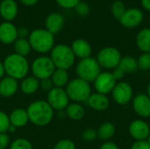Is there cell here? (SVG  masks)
<instances>
[{"label": "cell", "instance_id": "cell-1", "mask_svg": "<svg viewBox=\"0 0 150 149\" xmlns=\"http://www.w3.org/2000/svg\"><path fill=\"white\" fill-rule=\"evenodd\" d=\"M29 121L38 126L48 125L54 118V110L47 101L37 100L31 103L26 109Z\"/></svg>", "mask_w": 150, "mask_h": 149}, {"label": "cell", "instance_id": "cell-2", "mask_svg": "<svg viewBox=\"0 0 150 149\" xmlns=\"http://www.w3.org/2000/svg\"><path fill=\"white\" fill-rule=\"evenodd\" d=\"M3 63L7 76L14 78L17 81L27 76L30 66L25 57L13 53L7 55Z\"/></svg>", "mask_w": 150, "mask_h": 149}, {"label": "cell", "instance_id": "cell-3", "mask_svg": "<svg viewBox=\"0 0 150 149\" xmlns=\"http://www.w3.org/2000/svg\"><path fill=\"white\" fill-rule=\"evenodd\" d=\"M28 41L32 49L37 53L46 54L54 47V36L47 29H35L28 36Z\"/></svg>", "mask_w": 150, "mask_h": 149}, {"label": "cell", "instance_id": "cell-4", "mask_svg": "<svg viewBox=\"0 0 150 149\" xmlns=\"http://www.w3.org/2000/svg\"><path fill=\"white\" fill-rule=\"evenodd\" d=\"M50 58L56 68L68 70L76 61V56L71 47L65 44H58L51 50Z\"/></svg>", "mask_w": 150, "mask_h": 149}, {"label": "cell", "instance_id": "cell-5", "mask_svg": "<svg viewBox=\"0 0 150 149\" xmlns=\"http://www.w3.org/2000/svg\"><path fill=\"white\" fill-rule=\"evenodd\" d=\"M65 90L69 100H72L75 103L87 101L91 94V87L90 83L78 77L70 80L67 84Z\"/></svg>", "mask_w": 150, "mask_h": 149}, {"label": "cell", "instance_id": "cell-6", "mask_svg": "<svg viewBox=\"0 0 150 149\" xmlns=\"http://www.w3.org/2000/svg\"><path fill=\"white\" fill-rule=\"evenodd\" d=\"M76 72L78 78L90 83H93L98 76L101 73V68L93 57L82 59L78 61Z\"/></svg>", "mask_w": 150, "mask_h": 149}, {"label": "cell", "instance_id": "cell-7", "mask_svg": "<svg viewBox=\"0 0 150 149\" xmlns=\"http://www.w3.org/2000/svg\"><path fill=\"white\" fill-rule=\"evenodd\" d=\"M122 58L120 51L114 47H105L98 53L97 61L101 68L114 69L118 67Z\"/></svg>", "mask_w": 150, "mask_h": 149}, {"label": "cell", "instance_id": "cell-8", "mask_svg": "<svg viewBox=\"0 0 150 149\" xmlns=\"http://www.w3.org/2000/svg\"><path fill=\"white\" fill-rule=\"evenodd\" d=\"M55 68L51 58L47 56H40L36 58L31 65L32 73L38 80L50 78Z\"/></svg>", "mask_w": 150, "mask_h": 149}, {"label": "cell", "instance_id": "cell-9", "mask_svg": "<svg viewBox=\"0 0 150 149\" xmlns=\"http://www.w3.org/2000/svg\"><path fill=\"white\" fill-rule=\"evenodd\" d=\"M111 94L113 101L120 105H126L134 98V90L132 86L130 83L124 81L117 83Z\"/></svg>", "mask_w": 150, "mask_h": 149}, {"label": "cell", "instance_id": "cell-10", "mask_svg": "<svg viewBox=\"0 0 150 149\" xmlns=\"http://www.w3.org/2000/svg\"><path fill=\"white\" fill-rule=\"evenodd\" d=\"M47 102L52 107L53 110L58 112L63 111L69 104V98L66 90L63 88L54 87L51 90L47 92Z\"/></svg>", "mask_w": 150, "mask_h": 149}, {"label": "cell", "instance_id": "cell-11", "mask_svg": "<svg viewBox=\"0 0 150 149\" xmlns=\"http://www.w3.org/2000/svg\"><path fill=\"white\" fill-rule=\"evenodd\" d=\"M117 83L118 82L112 76V72L109 71H104V72L101 71V73L98 76V77L93 82L96 92L106 96L109 93H112Z\"/></svg>", "mask_w": 150, "mask_h": 149}, {"label": "cell", "instance_id": "cell-12", "mask_svg": "<svg viewBox=\"0 0 150 149\" xmlns=\"http://www.w3.org/2000/svg\"><path fill=\"white\" fill-rule=\"evenodd\" d=\"M144 18V14L142 10L138 8L127 9L122 18L120 19V23L126 28H135L139 26Z\"/></svg>", "mask_w": 150, "mask_h": 149}, {"label": "cell", "instance_id": "cell-13", "mask_svg": "<svg viewBox=\"0 0 150 149\" xmlns=\"http://www.w3.org/2000/svg\"><path fill=\"white\" fill-rule=\"evenodd\" d=\"M128 131L134 140L146 141L150 133V126L142 119H135L130 123Z\"/></svg>", "mask_w": 150, "mask_h": 149}, {"label": "cell", "instance_id": "cell-14", "mask_svg": "<svg viewBox=\"0 0 150 149\" xmlns=\"http://www.w3.org/2000/svg\"><path fill=\"white\" fill-rule=\"evenodd\" d=\"M132 106L134 112L141 118L150 117V98L147 94L141 93L132 100Z\"/></svg>", "mask_w": 150, "mask_h": 149}, {"label": "cell", "instance_id": "cell-15", "mask_svg": "<svg viewBox=\"0 0 150 149\" xmlns=\"http://www.w3.org/2000/svg\"><path fill=\"white\" fill-rule=\"evenodd\" d=\"M18 39V28L11 23L4 21L0 24V41L9 45Z\"/></svg>", "mask_w": 150, "mask_h": 149}, {"label": "cell", "instance_id": "cell-16", "mask_svg": "<svg viewBox=\"0 0 150 149\" xmlns=\"http://www.w3.org/2000/svg\"><path fill=\"white\" fill-rule=\"evenodd\" d=\"M86 102L92 110L97 112L105 111L110 106V99L108 97L98 92L91 93Z\"/></svg>", "mask_w": 150, "mask_h": 149}, {"label": "cell", "instance_id": "cell-17", "mask_svg": "<svg viewBox=\"0 0 150 149\" xmlns=\"http://www.w3.org/2000/svg\"><path fill=\"white\" fill-rule=\"evenodd\" d=\"M71 49L76 56L80 60L91 57L92 48L91 44L83 39H76L71 44Z\"/></svg>", "mask_w": 150, "mask_h": 149}, {"label": "cell", "instance_id": "cell-18", "mask_svg": "<svg viewBox=\"0 0 150 149\" xmlns=\"http://www.w3.org/2000/svg\"><path fill=\"white\" fill-rule=\"evenodd\" d=\"M46 29L52 34L60 32L64 26V18L62 14L57 12H52L47 15L45 21Z\"/></svg>", "mask_w": 150, "mask_h": 149}, {"label": "cell", "instance_id": "cell-19", "mask_svg": "<svg viewBox=\"0 0 150 149\" xmlns=\"http://www.w3.org/2000/svg\"><path fill=\"white\" fill-rule=\"evenodd\" d=\"M18 7L15 0H3L0 3V16L4 21L11 22L16 18Z\"/></svg>", "mask_w": 150, "mask_h": 149}, {"label": "cell", "instance_id": "cell-20", "mask_svg": "<svg viewBox=\"0 0 150 149\" xmlns=\"http://www.w3.org/2000/svg\"><path fill=\"white\" fill-rule=\"evenodd\" d=\"M18 89V81L10 76H4L0 80V95L4 97H10L15 95Z\"/></svg>", "mask_w": 150, "mask_h": 149}, {"label": "cell", "instance_id": "cell-21", "mask_svg": "<svg viewBox=\"0 0 150 149\" xmlns=\"http://www.w3.org/2000/svg\"><path fill=\"white\" fill-rule=\"evenodd\" d=\"M9 119H10L11 125L16 128L25 126L29 121V118H28V114H27L26 110H24L21 108H18V109L13 110L11 112Z\"/></svg>", "mask_w": 150, "mask_h": 149}, {"label": "cell", "instance_id": "cell-22", "mask_svg": "<svg viewBox=\"0 0 150 149\" xmlns=\"http://www.w3.org/2000/svg\"><path fill=\"white\" fill-rule=\"evenodd\" d=\"M136 46L142 53H150V28L142 29L136 35Z\"/></svg>", "mask_w": 150, "mask_h": 149}, {"label": "cell", "instance_id": "cell-23", "mask_svg": "<svg viewBox=\"0 0 150 149\" xmlns=\"http://www.w3.org/2000/svg\"><path fill=\"white\" fill-rule=\"evenodd\" d=\"M66 116L70 119L75 121H79L83 119L85 116V109L80 103H72L69 104V105L65 109Z\"/></svg>", "mask_w": 150, "mask_h": 149}, {"label": "cell", "instance_id": "cell-24", "mask_svg": "<svg viewBox=\"0 0 150 149\" xmlns=\"http://www.w3.org/2000/svg\"><path fill=\"white\" fill-rule=\"evenodd\" d=\"M118 68H120L124 74H132L137 71L138 69V64H137V59L131 55H126L122 56Z\"/></svg>", "mask_w": 150, "mask_h": 149}, {"label": "cell", "instance_id": "cell-25", "mask_svg": "<svg viewBox=\"0 0 150 149\" xmlns=\"http://www.w3.org/2000/svg\"><path fill=\"white\" fill-rule=\"evenodd\" d=\"M40 88V80L34 76H26L22 79L20 89L25 95H33Z\"/></svg>", "mask_w": 150, "mask_h": 149}, {"label": "cell", "instance_id": "cell-26", "mask_svg": "<svg viewBox=\"0 0 150 149\" xmlns=\"http://www.w3.org/2000/svg\"><path fill=\"white\" fill-rule=\"evenodd\" d=\"M51 80L54 84V87L56 88H63L67 86L69 83V73L67 70L64 69H60V68H55L54 71L53 75L51 76Z\"/></svg>", "mask_w": 150, "mask_h": 149}, {"label": "cell", "instance_id": "cell-27", "mask_svg": "<svg viewBox=\"0 0 150 149\" xmlns=\"http://www.w3.org/2000/svg\"><path fill=\"white\" fill-rule=\"evenodd\" d=\"M97 133L98 138H99L100 140L109 141L114 136L116 133V127L111 122H105L98 127Z\"/></svg>", "mask_w": 150, "mask_h": 149}, {"label": "cell", "instance_id": "cell-28", "mask_svg": "<svg viewBox=\"0 0 150 149\" xmlns=\"http://www.w3.org/2000/svg\"><path fill=\"white\" fill-rule=\"evenodd\" d=\"M14 49H15V54L25 57L30 54L32 47L27 39L18 38L14 42Z\"/></svg>", "mask_w": 150, "mask_h": 149}, {"label": "cell", "instance_id": "cell-29", "mask_svg": "<svg viewBox=\"0 0 150 149\" xmlns=\"http://www.w3.org/2000/svg\"><path fill=\"white\" fill-rule=\"evenodd\" d=\"M127 11L125 4L120 0H115L112 4V13L115 19L119 20L122 18L125 11Z\"/></svg>", "mask_w": 150, "mask_h": 149}, {"label": "cell", "instance_id": "cell-30", "mask_svg": "<svg viewBox=\"0 0 150 149\" xmlns=\"http://www.w3.org/2000/svg\"><path fill=\"white\" fill-rule=\"evenodd\" d=\"M137 64L141 70H150V53H142L137 59Z\"/></svg>", "mask_w": 150, "mask_h": 149}, {"label": "cell", "instance_id": "cell-31", "mask_svg": "<svg viewBox=\"0 0 150 149\" xmlns=\"http://www.w3.org/2000/svg\"><path fill=\"white\" fill-rule=\"evenodd\" d=\"M10 149H33V145L27 139L18 138L11 143Z\"/></svg>", "mask_w": 150, "mask_h": 149}, {"label": "cell", "instance_id": "cell-32", "mask_svg": "<svg viewBox=\"0 0 150 149\" xmlns=\"http://www.w3.org/2000/svg\"><path fill=\"white\" fill-rule=\"evenodd\" d=\"M11 126V122L9 116L3 111H0V133L8 132L9 127Z\"/></svg>", "mask_w": 150, "mask_h": 149}, {"label": "cell", "instance_id": "cell-33", "mask_svg": "<svg viewBox=\"0 0 150 149\" xmlns=\"http://www.w3.org/2000/svg\"><path fill=\"white\" fill-rule=\"evenodd\" d=\"M53 149H76V144L69 139H63L59 141Z\"/></svg>", "mask_w": 150, "mask_h": 149}, {"label": "cell", "instance_id": "cell-34", "mask_svg": "<svg viewBox=\"0 0 150 149\" xmlns=\"http://www.w3.org/2000/svg\"><path fill=\"white\" fill-rule=\"evenodd\" d=\"M75 10L76 11V13L81 16V17H85L87 16L89 13H90V11H91V8L89 6V4L86 3V2H83V1H80L77 5L75 7Z\"/></svg>", "mask_w": 150, "mask_h": 149}, {"label": "cell", "instance_id": "cell-35", "mask_svg": "<svg viewBox=\"0 0 150 149\" xmlns=\"http://www.w3.org/2000/svg\"><path fill=\"white\" fill-rule=\"evenodd\" d=\"M98 138V133L93 128H88L82 133V139L87 142H92Z\"/></svg>", "mask_w": 150, "mask_h": 149}, {"label": "cell", "instance_id": "cell-36", "mask_svg": "<svg viewBox=\"0 0 150 149\" xmlns=\"http://www.w3.org/2000/svg\"><path fill=\"white\" fill-rule=\"evenodd\" d=\"M81 0H56L57 4L64 9H73Z\"/></svg>", "mask_w": 150, "mask_h": 149}, {"label": "cell", "instance_id": "cell-37", "mask_svg": "<svg viewBox=\"0 0 150 149\" xmlns=\"http://www.w3.org/2000/svg\"><path fill=\"white\" fill-rule=\"evenodd\" d=\"M40 87L45 90V91H49L54 88V84L52 83L51 78H47V79H43L40 81Z\"/></svg>", "mask_w": 150, "mask_h": 149}, {"label": "cell", "instance_id": "cell-38", "mask_svg": "<svg viewBox=\"0 0 150 149\" xmlns=\"http://www.w3.org/2000/svg\"><path fill=\"white\" fill-rule=\"evenodd\" d=\"M130 149H150V145L147 141H135Z\"/></svg>", "mask_w": 150, "mask_h": 149}, {"label": "cell", "instance_id": "cell-39", "mask_svg": "<svg viewBox=\"0 0 150 149\" xmlns=\"http://www.w3.org/2000/svg\"><path fill=\"white\" fill-rule=\"evenodd\" d=\"M10 144V137L6 133H0V149H6Z\"/></svg>", "mask_w": 150, "mask_h": 149}, {"label": "cell", "instance_id": "cell-40", "mask_svg": "<svg viewBox=\"0 0 150 149\" xmlns=\"http://www.w3.org/2000/svg\"><path fill=\"white\" fill-rule=\"evenodd\" d=\"M30 34V32L25 27H20L18 29V39H26Z\"/></svg>", "mask_w": 150, "mask_h": 149}, {"label": "cell", "instance_id": "cell-41", "mask_svg": "<svg viewBox=\"0 0 150 149\" xmlns=\"http://www.w3.org/2000/svg\"><path fill=\"white\" fill-rule=\"evenodd\" d=\"M112 76H114V78L117 80V82H118V81H120V80H121V79L124 77V76H125L124 72H123L120 68H119L118 67H117V68H115L112 70Z\"/></svg>", "mask_w": 150, "mask_h": 149}, {"label": "cell", "instance_id": "cell-42", "mask_svg": "<svg viewBox=\"0 0 150 149\" xmlns=\"http://www.w3.org/2000/svg\"><path fill=\"white\" fill-rule=\"evenodd\" d=\"M99 149H120V148L116 143L112 141H105L100 146Z\"/></svg>", "mask_w": 150, "mask_h": 149}, {"label": "cell", "instance_id": "cell-43", "mask_svg": "<svg viewBox=\"0 0 150 149\" xmlns=\"http://www.w3.org/2000/svg\"><path fill=\"white\" fill-rule=\"evenodd\" d=\"M21 4H23L25 6H33L35 5L39 0H19Z\"/></svg>", "mask_w": 150, "mask_h": 149}, {"label": "cell", "instance_id": "cell-44", "mask_svg": "<svg viewBox=\"0 0 150 149\" xmlns=\"http://www.w3.org/2000/svg\"><path fill=\"white\" fill-rule=\"evenodd\" d=\"M142 6L144 10L150 11V0H142Z\"/></svg>", "mask_w": 150, "mask_h": 149}, {"label": "cell", "instance_id": "cell-45", "mask_svg": "<svg viewBox=\"0 0 150 149\" xmlns=\"http://www.w3.org/2000/svg\"><path fill=\"white\" fill-rule=\"evenodd\" d=\"M4 74H5V70H4V63L0 61V80L4 77Z\"/></svg>", "mask_w": 150, "mask_h": 149}, {"label": "cell", "instance_id": "cell-46", "mask_svg": "<svg viewBox=\"0 0 150 149\" xmlns=\"http://www.w3.org/2000/svg\"><path fill=\"white\" fill-rule=\"evenodd\" d=\"M147 95L149 96V97L150 98V83L148 85V88H147Z\"/></svg>", "mask_w": 150, "mask_h": 149}, {"label": "cell", "instance_id": "cell-47", "mask_svg": "<svg viewBox=\"0 0 150 149\" xmlns=\"http://www.w3.org/2000/svg\"><path fill=\"white\" fill-rule=\"evenodd\" d=\"M146 141H147L149 142V144L150 145V133L149 134V136H148V138H147V140H146Z\"/></svg>", "mask_w": 150, "mask_h": 149}, {"label": "cell", "instance_id": "cell-48", "mask_svg": "<svg viewBox=\"0 0 150 149\" xmlns=\"http://www.w3.org/2000/svg\"><path fill=\"white\" fill-rule=\"evenodd\" d=\"M149 26H150V22H149ZM149 28H150V27H149Z\"/></svg>", "mask_w": 150, "mask_h": 149}, {"label": "cell", "instance_id": "cell-49", "mask_svg": "<svg viewBox=\"0 0 150 149\" xmlns=\"http://www.w3.org/2000/svg\"><path fill=\"white\" fill-rule=\"evenodd\" d=\"M149 73H150V70H149Z\"/></svg>", "mask_w": 150, "mask_h": 149}]
</instances>
